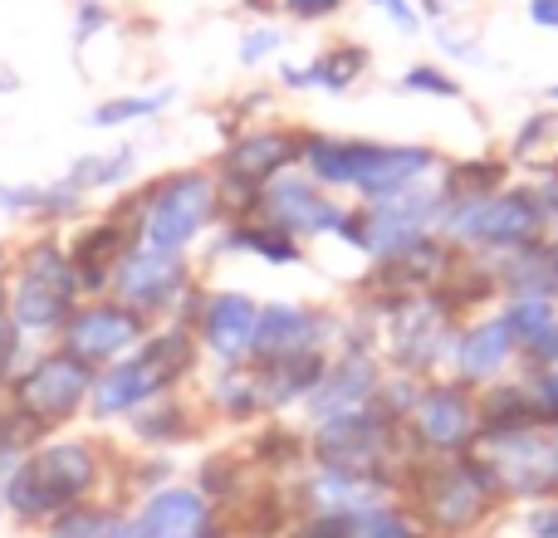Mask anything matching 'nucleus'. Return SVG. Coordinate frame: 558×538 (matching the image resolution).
Listing matches in <instances>:
<instances>
[{
	"label": "nucleus",
	"mask_w": 558,
	"mask_h": 538,
	"mask_svg": "<svg viewBox=\"0 0 558 538\" xmlns=\"http://www.w3.org/2000/svg\"><path fill=\"white\" fill-rule=\"evenodd\" d=\"M436 225H441V186L422 182V186H407V192H397V196H383V201L348 206L333 235H343V241L353 245V250H363L367 260H387V255L436 235Z\"/></svg>",
	"instance_id": "nucleus-6"
},
{
	"label": "nucleus",
	"mask_w": 558,
	"mask_h": 538,
	"mask_svg": "<svg viewBox=\"0 0 558 538\" xmlns=\"http://www.w3.org/2000/svg\"><path fill=\"white\" fill-rule=\"evenodd\" d=\"M500 186H510V162H500V157L456 162V167H446V176H441L446 196H495Z\"/></svg>",
	"instance_id": "nucleus-28"
},
{
	"label": "nucleus",
	"mask_w": 558,
	"mask_h": 538,
	"mask_svg": "<svg viewBox=\"0 0 558 538\" xmlns=\"http://www.w3.org/2000/svg\"><path fill=\"white\" fill-rule=\"evenodd\" d=\"M500 314H505V323H510L514 343H520V353H524V347H534L558 323V298H505Z\"/></svg>",
	"instance_id": "nucleus-29"
},
{
	"label": "nucleus",
	"mask_w": 558,
	"mask_h": 538,
	"mask_svg": "<svg viewBox=\"0 0 558 538\" xmlns=\"http://www.w3.org/2000/svg\"><path fill=\"white\" fill-rule=\"evenodd\" d=\"M534 201H539V221H544V241L558 245V167L544 172L534 182Z\"/></svg>",
	"instance_id": "nucleus-38"
},
{
	"label": "nucleus",
	"mask_w": 558,
	"mask_h": 538,
	"mask_svg": "<svg viewBox=\"0 0 558 538\" xmlns=\"http://www.w3.org/2000/svg\"><path fill=\"white\" fill-rule=\"evenodd\" d=\"M113 524V514L104 510H84V504H74V510H64L54 519V538H98Z\"/></svg>",
	"instance_id": "nucleus-36"
},
{
	"label": "nucleus",
	"mask_w": 558,
	"mask_h": 538,
	"mask_svg": "<svg viewBox=\"0 0 558 538\" xmlns=\"http://www.w3.org/2000/svg\"><path fill=\"white\" fill-rule=\"evenodd\" d=\"M143 363L153 367V377L162 382V392H167L172 382H182V377L192 372V363H196V333L186 323L162 328L157 338H147V343H143Z\"/></svg>",
	"instance_id": "nucleus-27"
},
{
	"label": "nucleus",
	"mask_w": 558,
	"mask_h": 538,
	"mask_svg": "<svg viewBox=\"0 0 558 538\" xmlns=\"http://www.w3.org/2000/svg\"><path fill=\"white\" fill-rule=\"evenodd\" d=\"M15 84H20V78L10 74V69H0V94H10V88H15Z\"/></svg>",
	"instance_id": "nucleus-47"
},
{
	"label": "nucleus",
	"mask_w": 558,
	"mask_h": 538,
	"mask_svg": "<svg viewBox=\"0 0 558 538\" xmlns=\"http://www.w3.org/2000/svg\"><path fill=\"white\" fill-rule=\"evenodd\" d=\"M514 357H520V343H514L505 314H485L475 323H461V333H456L451 377L461 387H471V392H485V387H495L510 372Z\"/></svg>",
	"instance_id": "nucleus-17"
},
{
	"label": "nucleus",
	"mask_w": 558,
	"mask_h": 538,
	"mask_svg": "<svg viewBox=\"0 0 558 538\" xmlns=\"http://www.w3.org/2000/svg\"><path fill=\"white\" fill-rule=\"evenodd\" d=\"M137 206V245L182 255L221 216V186L211 172H172L153 182Z\"/></svg>",
	"instance_id": "nucleus-5"
},
{
	"label": "nucleus",
	"mask_w": 558,
	"mask_h": 538,
	"mask_svg": "<svg viewBox=\"0 0 558 538\" xmlns=\"http://www.w3.org/2000/svg\"><path fill=\"white\" fill-rule=\"evenodd\" d=\"M383 318V347L392 372H412L422 382H432L436 367L451 363L456 333H461V314L451 308V298L441 289L432 294H407V298H387V304H367Z\"/></svg>",
	"instance_id": "nucleus-3"
},
{
	"label": "nucleus",
	"mask_w": 558,
	"mask_h": 538,
	"mask_svg": "<svg viewBox=\"0 0 558 538\" xmlns=\"http://www.w3.org/2000/svg\"><path fill=\"white\" fill-rule=\"evenodd\" d=\"M78 298V279L69 255L59 250L54 241H39L35 250L20 265V289H15V328L20 333H49V328H64L69 314H74Z\"/></svg>",
	"instance_id": "nucleus-8"
},
{
	"label": "nucleus",
	"mask_w": 558,
	"mask_h": 538,
	"mask_svg": "<svg viewBox=\"0 0 558 538\" xmlns=\"http://www.w3.org/2000/svg\"><path fill=\"white\" fill-rule=\"evenodd\" d=\"M275 45H279L275 29H260V35H245V39H241V59H245V64H260V59L270 54Z\"/></svg>",
	"instance_id": "nucleus-43"
},
{
	"label": "nucleus",
	"mask_w": 558,
	"mask_h": 538,
	"mask_svg": "<svg viewBox=\"0 0 558 538\" xmlns=\"http://www.w3.org/2000/svg\"><path fill=\"white\" fill-rule=\"evenodd\" d=\"M549 98H554V103H558V84H554V88H549Z\"/></svg>",
	"instance_id": "nucleus-49"
},
{
	"label": "nucleus",
	"mask_w": 558,
	"mask_h": 538,
	"mask_svg": "<svg viewBox=\"0 0 558 538\" xmlns=\"http://www.w3.org/2000/svg\"><path fill=\"white\" fill-rule=\"evenodd\" d=\"M304 514H353V510H373V504H392L402 500V485L392 480H367V475H343V470H324L314 465V475L304 480Z\"/></svg>",
	"instance_id": "nucleus-20"
},
{
	"label": "nucleus",
	"mask_w": 558,
	"mask_h": 538,
	"mask_svg": "<svg viewBox=\"0 0 558 538\" xmlns=\"http://www.w3.org/2000/svg\"><path fill=\"white\" fill-rule=\"evenodd\" d=\"M172 103V94H147V98H113V103H104L94 113V123L98 127H113V123H133V118H147V113H157V108H167Z\"/></svg>",
	"instance_id": "nucleus-34"
},
{
	"label": "nucleus",
	"mask_w": 558,
	"mask_h": 538,
	"mask_svg": "<svg viewBox=\"0 0 558 538\" xmlns=\"http://www.w3.org/2000/svg\"><path fill=\"white\" fill-rule=\"evenodd\" d=\"M255 328H260V304L235 289L196 298V338L221 357V367H241L255 353Z\"/></svg>",
	"instance_id": "nucleus-16"
},
{
	"label": "nucleus",
	"mask_w": 558,
	"mask_h": 538,
	"mask_svg": "<svg viewBox=\"0 0 558 538\" xmlns=\"http://www.w3.org/2000/svg\"><path fill=\"white\" fill-rule=\"evenodd\" d=\"M343 211L348 206H338L333 196L304 172V167H294V172L275 176L270 186H260L251 216L270 221L275 231L294 235V241H308V235H333L338 221H343Z\"/></svg>",
	"instance_id": "nucleus-10"
},
{
	"label": "nucleus",
	"mask_w": 558,
	"mask_h": 538,
	"mask_svg": "<svg viewBox=\"0 0 558 538\" xmlns=\"http://www.w3.org/2000/svg\"><path fill=\"white\" fill-rule=\"evenodd\" d=\"M216 402H221L226 416L245 421V416L260 412V396H255V377H251V363L241 367H221V382H216Z\"/></svg>",
	"instance_id": "nucleus-32"
},
{
	"label": "nucleus",
	"mask_w": 558,
	"mask_h": 538,
	"mask_svg": "<svg viewBox=\"0 0 558 538\" xmlns=\"http://www.w3.org/2000/svg\"><path fill=\"white\" fill-rule=\"evenodd\" d=\"M324 367H328V353L270 357V363H255V357H251V377H255V396H260V412H279V406L308 402V392L318 387Z\"/></svg>",
	"instance_id": "nucleus-21"
},
{
	"label": "nucleus",
	"mask_w": 558,
	"mask_h": 538,
	"mask_svg": "<svg viewBox=\"0 0 558 538\" xmlns=\"http://www.w3.org/2000/svg\"><path fill=\"white\" fill-rule=\"evenodd\" d=\"M98 485V455L88 441H59L25 455L15 475L5 480V504L20 519H54V514L84 504V494Z\"/></svg>",
	"instance_id": "nucleus-4"
},
{
	"label": "nucleus",
	"mask_w": 558,
	"mask_h": 538,
	"mask_svg": "<svg viewBox=\"0 0 558 538\" xmlns=\"http://www.w3.org/2000/svg\"><path fill=\"white\" fill-rule=\"evenodd\" d=\"M88 392H94L98 416H118V412H137V406H147L153 396H162V382H157L153 367L143 363V353H133V357H123V363H108L104 377H98Z\"/></svg>",
	"instance_id": "nucleus-23"
},
{
	"label": "nucleus",
	"mask_w": 558,
	"mask_h": 538,
	"mask_svg": "<svg viewBox=\"0 0 558 538\" xmlns=\"http://www.w3.org/2000/svg\"><path fill=\"white\" fill-rule=\"evenodd\" d=\"M299 152H304V133H294V127H251V133L231 137L216 182H221L226 192L235 186V192L245 196V206L255 211L260 186H270L275 176H284V172H294Z\"/></svg>",
	"instance_id": "nucleus-9"
},
{
	"label": "nucleus",
	"mask_w": 558,
	"mask_h": 538,
	"mask_svg": "<svg viewBox=\"0 0 558 538\" xmlns=\"http://www.w3.org/2000/svg\"><path fill=\"white\" fill-rule=\"evenodd\" d=\"M549 445L554 431H505V436H481L475 455L495 470L505 504L510 500H549L554 475H549Z\"/></svg>",
	"instance_id": "nucleus-11"
},
{
	"label": "nucleus",
	"mask_w": 558,
	"mask_h": 538,
	"mask_svg": "<svg viewBox=\"0 0 558 538\" xmlns=\"http://www.w3.org/2000/svg\"><path fill=\"white\" fill-rule=\"evenodd\" d=\"M524 387H530V402L539 412V426L558 436V367H530Z\"/></svg>",
	"instance_id": "nucleus-33"
},
{
	"label": "nucleus",
	"mask_w": 558,
	"mask_h": 538,
	"mask_svg": "<svg viewBox=\"0 0 558 538\" xmlns=\"http://www.w3.org/2000/svg\"><path fill=\"white\" fill-rule=\"evenodd\" d=\"M520 357H524V372H530V367H558V323L534 347H524Z\"/></svg>",
	"instance_id": "nucleus-40"
},
{
	"label": "nucleus",
	"mask_w": 558,
	"mask_h": 538,
	"mask_svg": "<svg viewBox=\"0 0 558 538\" xmlns=\"http://www.w3.org/2000/svg\"><path fill=\"white\" fill-rule=\"evenodd\" d=\"M383 357L367 353V347H343L338 357H328L324 377H318V387L308 392L304 412L314 426L324 421H338V416H353L363 412V406H373L377 387H383Z\"/></svg>",
	"instance_id": "nucleus-12"
},
{
	"label": "nucleus",
	"mask_w": 558,
	"mask_h": 538,
	"mask_svg": "<svg viewBox=\"0 0 558 538\" xmlns=\"http://www.w3.org/2000/svg\"><path fill=\"white\" fill-rule=\"evenodd\" d=\"M402 94H432V98H461L465 88L451 74H441L436 64H412L402 74Z\"/></svg>",
	"instance_id": "nucleus-35"
},
{
	"label": "nucleus",
	"mask_w": 558,
	"mask_h": 538,
	"mask_svg": "<svg viewBox=\"0 0 558 538\" xmlns=\"http://www.w3.org/2000/svg\"><path fill=\"white\" fill-rule=\"evenodd\" d=\"M549 475H554V494H558V436H554V445H549Z\"/></svg>",
	"instance_id": "nucleus-46"
},
{
	"label": "nucleus",
	"mask_w": 558,
	"mask_h": 538,
	"mask_svg": "<svg viewBox=\"0 0 558 538\" xmlns=\"http://www.w3.org/2000/svg\"><path fill=\"white\" fill-rule=\"evenodd\" d=\"M128 167H133V147H118V152H104V157H84V162H74V172H69V192H88V186H113L128 176Z\"/></svg>",
	"instance_id": "nucleus-30"
},
{
	"label": "nucleus",
	"mask_w": 558,
	"mask_h": 538,
	"mask_svg": "<svg viewBox=\"0 0 558 538\" xmlns=\"http://www.w3.org/2000/svg\"><path fill=\"white\" fill-rule=\"evenodd\" d=\"M133 426L143 441H182L186 436V412L177 402H167V396H153L147 406H137L133 412Z\"/></svg>",
	"instance_id": "nucleus-31"
},
{
	"label": "nucleus",
	"mask_w": 558,
	"mask_h": 538,
	"mask_svg": "<svg viewBox=\"0 0 558 538\" xmlns=\"http://www.w3.org/2000/svg\"><path fill=\"white\" fill-rule=\"evenodd\" d=\"M15 353H20V328H15V318H5V323H0V382L10 377Z\"/></svg>",
	"instance_id": "nucleus-42"
},
{
	"label": "nucleus",
	"mask_w": 558,
	"mask_h": 538,
	"mask_svg": "<svg viewBox=\"0 0 558 538\" xmlns=\"http://www.w3.org/2000/svg\"><path fill=\"white\" fill-rule=\"evenodd\" d=\"M402 500H412L407 510L422 519L426 538H465L500 510L505 494L490 465L465 451L451 461H422L407 475Z\"/></svg>",
	"instance_id": "nucleus-1"
},
{
	"label": "nucleus",
	"mask_w": 558,
	"mask_h": 538,
	"mask_svg": "<svg viewBox=\"0 0 558 538\" xmlns=\"http://www.w3.org/2000/svg\"><path fill=\"white\" fill-rule=\"evenodd\" d=\"M373 5L383 10L397 29H407V35H416V29H422V15L412 10V0H373Z\"/></svg>",
	"instance_id": "nucleus-41"
},
{
	"label": "nucleus",
	"mask_w": 558,
	"mask_h": 538,
	"mask_svg": "<svg viewBox=\"0 0 558 538\" xmlns=\"http://www.w3.org/2000/svg\"><path fill=\"white\" fill-rule=\"evenodd\" d=\"M416 461H451L475 451L481 441V396L461 387L456 377H432L416 396V412L407 421Z\"/></svg>",
	"instance_id": "nucleus-7"
},
{
	"label": "nucleus",
	"mask_w": 558,
	"mask_h": 538,
	"mask_svg": "<svg viewBox=\"0 0 558 538\" xmlns=\"http://www.w3.org/2000/svg\"><path fill=\"white\" fill-rule=\"evenodd\" d=\"M10 318V294H5V284H0V323Z\"/></svg>",
	"instance_id": "nucleus-48"
},
{
	"label": "nucleus",
	"mask_w": 558,
	"mask_h": 538,
	"mask_svg": "<svg viewBox=\"0 0 558 538\" xmlns=\"http://www.w3.org/2000/svg\"><path fill=\"white\" fill-rule=\"evenodd\" d=\"M363 69H367L363 49H357V45H333V49H324V54H318L308 69L284 64V69H279V78H284L289 88H324V94H348V88L363 78Z\"/></svg>",
	"instance_id": "nucleus-24"
},
{
	"label": "nucleus",
	"mask_w": 558,
	"mask_h": 538,
	"mask_svg": "<svg viewBox=\"0 0 558 538\" xmlns=\"http://www.w3.org/2000/svg\"><path fill=\"white\" fill-rule=\"evenodd\" d=\"M133 529L143 538H216V519H211V500L202 490H157L153 500L137 510Z\"/></svg>",
	"instance_id": "nucleus-19"
},
{
	"label": "nucleus",
	"mask_w": 558,
	"mask_h": 538,
	"mask_svg": "<svg viewBox=\"0 0 558 538\" xmlns=\"http://www.w3.org/2000/svg\"><path fill=\"white\" fill-rule=\"evenodd\" d=\"M333 338V318L304 304H260V328H255V363L270 357H299V353H324Z\"/></svg>",
	"instance_id": "nucleus-18"
},
{
	"label": "nucleus",
	"mask_w": 558,
	"mask_h": 538,
	"mask_svg": "<svg viewBox=\"0 0 558 538\" xmlns=\"http://www.w3.org/2000/svg\"><path fill=\"white\" fill-rule=\"evenodd\" d=\"M0 265H5V250H0Z\"/></svg>",
	"instance_id": "nucleus-50"
},
{
	"label": "nucleus",
	"mask_w": 558,
	"mask_h": 538,
	"mask_svg": "<svg viewBox=\"0 0 558 538\" xmlns=\"http://www.w3.org/2000/svg\"><path fill=\"white\" fill-rule=\"evenodd\" d=\"M108 289H113L118 304L133 308V314L172 308L177 294H186V260L182 255H162V250H147V245H133V250L113 265Z\"/></svg>",
	"instance_id": "nucleus-14"
},
{
	"label": "nucleus",
	"mask_w": 558,
	"mask_h": 538,
	"mask_svg": "<svg viewBox=\"0 0 558 538\" xmlns=\"http://www.w3.org/2000/svg\"><path fill=\"white\" fill-rule=\"evenodd\" d=\"M338 5H343V0H284V10L294 20H324V15H333Z\"/></svg>",
	"instance_id": "nucleus-44"
},
{
	"label": "nucleus",
	"mask_w": 558,
	"mask_h": 538,
	"mask_svg": "<svg viewBox=\"0 0 558 538\" xmlns=\"http://www.w3.org/2000/svg\"><path fill=\"white\" fill-rule=\"evenodd\" d=\"M558 133V123H554V113H534L530 123L520 127V137H514V147H510V157L514 162H524V157H534L539 152V143H549V137Z\"/></svg>",
	"instance_id": "nucleus-37"
},
{
	"label": "nucleus",
	"mask_w": 558,
	"mask_h": 538,
	"mask_svg": "<svg viewBox=\"0 0 558 538\" xmlns=\"http://www.w3.org/2000/svg\"><path fill=\"white\" fill-rule=\"evenodd\" d=\"M147 333L143 314H133V308L123 304H88V308H74L64 323V353L78 357L84 367H108L118 363V357L128 353V347H137Z\"/></svg>",
	"instance_id": "nucleus-13"
},
{
	"label": "nucleus",
	"mask_w": 558,
	"mask_h": 538,
	"mask_svg": "<svg viewBox=\"0 0 558 538\" xmlns=\"http://www.w3.org/2000/svg\"><path fill=\"white\" fill-rule=\"evenodd\" d=\"M530 20L539 29H558V0H530Z\"/></svg>",
	"instance_id": "nucleus-45"
},
{
	"label": "nucleus",
	"mask_w": 558,
	"mask_h": 538,
	"mask_svg": "<svg viewBox=\"0 0 558 538\" xmlns=\"http://www.w3.org/2000/svg\"><path fill=\"white\" fill-rule=\"evenodd\" d=\"M88 387H94V367H84L69 353H49L15 382V406L29 416H39L45 426H54V421H64V416L78 412Z\"/></svg>",
	"instance_id": "nucleus-15"
},
{
	"label": "nucleus",
	"mask_w": 558,
	"mask_h": 538,
	"mask_svg": "<svg viewBox=\"0 0 558 538\" xmlns=\"http://www.w3.org/2000/svg\"><path fill=\"white\" fill-rule=\"evenodd\" d=\"M255 5H265V0H255Z\"/></svg>",
	"instance_id": "nucleus-51"
},
{
	"label": "nucleus",
	"mask_w": 558,
	"mask_h": 538,
	"mask_svg": "<svg viewBox=\"0 0 558 538\" xmlns=\"http://www.w3.org/2000/svg\"><path fill=\"white\" fill-rule=\"evenodd\" d=\"M485 265L495 269V289L505 298H558V245L549 241H534Z\"/></svg>",
	"instance_id": "nucleus-22"
},
{
	"label": "nucleus",
	"mask_w": 558,
	"mask_h": 538,
	"mask_svg": "<svg viewBox=\"0 0 558 538\" xmlns=\"http://www.w3.org/2000/svg\"><path fill=\"white\" fill-rule=\"evenodd\" d=\"M308 461L324 465V470L392 480V485H402V490H407V475L422 465L412 451L407 426L392 421V416H383L377 406H363V412H353V416H338V421L314 426Z\"/></svg>",
	"instance_id": "nucleus-2"
},
{
	"label": "nucleus",
	"mask_w": 558,
	"mask_h": 538,
	"mask_svg": "<svg viewBox=\"0 0 558 538\" xmlns=\"http://www.w3.org/2000/svg\"><path fill=\"white\" fill-rule=\"evenodd\" d=\"M524 534L530 538H558V494L524 504Z\"/></svg>",
	"instance_id": "nucleus-39"
},
{
	"label": "nucleus",
	"mask_w": 558,
	"mask_h": 538,
	"mask_svg": "<svg viewBox=\"0 0 558 538\" xmlns=\"http://www.w3.org/2000/svg\"><path fill=\"white\" fill-rule=\"evenodd\" d=\"M221 250L260 255V260H270V265H299V260H304V245H299L294 235L275 231V225L260 221V216H245V221H235L231 231H226Z\"/></svg>",
	"instance_id": "nucleus-26"
},
{
	"label": "nucleus",
	"mask_w": 558,
	"mask_h": 538,
	"mask_svg": "<svg viewBox=\"0 0 558 538\" xmlns=\"http://www.w3.org/2000/svg\"><path fill=\"white\" fill-rule=\"evenodd\" d=\"M505 431H544L524 382H495L481 392V436H505Z\"/></svg>",
	"instance_id": "nucleus-25"
}]
</instances>
